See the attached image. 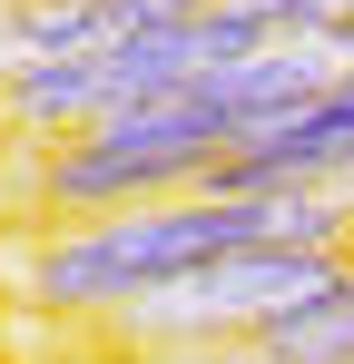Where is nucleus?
<instances>
[{
    "mask_svg": "<svg viewBox=\"0 0 354 364\" xmlns=\"http://www.w3.org/2000/svg\"><path fill=\"white\" fill-rule=\"evenodd\" d=\"M246 345L276 355V364H345V355H354V256H345L305 305H286L276 325H256Z\"/></svg>",
    "mask_w": 354,
    "mask_h": 364,
    "instance_id": "5",
    "label": "nucleus"
},
{
    "mask_svg": "<svg viewBox=\"0 0 354 364\" xmlns=\"http://www.w3.org/2000/svg\"><path fill=\"white\" fill-rule=\"evenodd\" d=\"M345 364H354V355H345Z\"/></svg>",
    "mask_w": 354,
    "mask_h": 364,
    "instance_id": "8",
    "label": "nucleus"
},
{
    "mask_svg": "<svg viewBox=\"0 0 354 364\" xmlns=\"http://www.w3.org/2000/svg\"><path fill=\"white\" fill-rule=\"evenodd\" d=\"M345 168H354V69L325 79V89H305L276 119H256L197 187H227V197H246V187H325Z\"/></svg>",
    "mask_w": 354,
    "mask_h": 364,
    "instance_id": "4",
    "label": "nucleus"
},
{
    "mask_svg": "<svg viewBox=\"0 0 354 364\" xmlns=\"http://www.w3.org/2000/svg\"><path fill=\"white\" fill-rule=\"evenodd\" d=\"M246 237H295V246H345L335 227V197L325 187H177V197H138V207H89L79 227H59L20 256V296L50 305V315H109V305L168 286L187 266L227 256ZM354 256V246H345Z\"/></svg>",
    "mask_w": 354,
    "mask_h": 364,
    "instance_id": "1",
    "label": "nucleus"
},
{
    "mask_svg": "<svg viewBox=\"0 0 354 364\" xmlns=\"http://www.w3.org/2000/svg\"><path fill=\"white\" fill-rule=\"evenodd\" d=\"M246 138V109L227 99L217 69L177 79V89H148L109 119L69 128L50 158H40V197L50 207H138V197H177L197 187L217 158Z\"/></svg>",
    "mask_w": 354,
    "mask_h": 364,
    "instance_id": "2",
    "label": "nucleus"
},
{
    "mask_svg": "<svg viewBox=\"0 0 354 364\" xmlns=\"http://www.w3.org/2000/svg\"><path fill=\"white\" fill-rule=\"evenodd\" d=\"M256 20V40H286V30H354V0H236Z\"/></svg>",
    "mask_w": 354,
    "mask_h": 364,
    "instance_id": "6",
    "label": "nucleus"
},
{
    "mask_svg": "<svg viewBox=\"0 0 354 364\" xmlns=\"http://www.w3.org/2000/svg\"><path fill=\"white\" fill-rule=\"evenodd\" d=\"M335 266H345V246L246 237V246H227V256L168 276V286H148V296L109 305L99 325H109L118 345H148V355H177V345H246L256 325H276L286 305H305Z\"/></svg>",
    "mask_w": 354,
    "mask_h": 364,
    "instance_id": "3",
    "label": "nucleus"
},
{
    "mask_svg": "<svg viewBox=\"0 0 354 364\" xmlns=\"http://www.w3.org/2000/svg\"><path fill=\"white\" fill-rule=\"evenodd\" d=\"M325 197H335V227H345V246H354V168H345V178H325Z\"/></svg>",
    "mask_w": 354,
    "mask_h": 364,
    "instance_id": "7",
    "label": "nucleus"
}]
</instances>
